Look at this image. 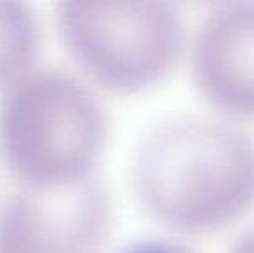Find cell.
I'll return each mask as SVG.
<instances>
[{
  "instance_id": "1",
  "label": "cell",
  "mask_w": 254,
  "mask_h": 253,
  "mask_svg": "<svg viewBox=\"0 0 254 253\" xmlns=\"http://www.w3.org/2000/svg\"><path fill=\"white\" fill-rule=\"evenodd\" d=\"M142 210L182 236L220 233L254 208V137L207 118L152 128L133 160Z\"/></svg>"
},
{
  "instance_id": "2",
  "label": "cell",
  "mask_w": 254,
  "mask_h": 253,
  "mask_svg": "<svg viewBox=\"0 0 254 253\" xmlns=\"http://www.w3.org/2000/svg\"><path fill=\"white\" fill-rule=\"evenodd\" d=\"M107 134L102 102L67 71L35 66L0 92V162L19 187L92 179Z\"/></svg>"
},
{
  "instance_id": "3",
  "label": "cell",
  "mask_w": 254,
  "mask_h": 253,
  "mask_svg": "<svg viewBox=\"0 0 254 253\" xmlns=\"http://www.w3.org/2000/svg\"><path fill=\"white\" fill-rule=\"evenodd\" d=\"M56 21L73 63L114 94L151 90L184 51L177 0H57Z\"/></svg>"
},
{
  "instance_id": "4",
  "label": "cell",
  "mask_w": 254,
  "mask_h": 253,
  "mask_svg": "<svg viewBox=\"0 0 254 253\" xmlns=\"http://www.w3.org/2000/svg\"><path fill=\"white\" fill-rule=\"evenodd\" d=\"M111 222L109 192L95 177L19 187L0 206V253H99Z\"/></svg>"
},
{
  "instance_id": "5",
  "label": "cell",
  "mask_w": 254,
  "mask_h": 253,
  "mask_svg": "<svg viewBox=\"0 0 254 253\" xmlns=\"http://www.w3.org/2000/svg\"><path fill=\"white\" fill-rule=\"evenodd\" d=\"M199 94L223 115L254 120V0H230L199 28L190 56Z\"/></svg>"
},
{
  "instance_id": "6",
  "label": "cell",
  "mask_w": 254,
  "mask_h": 253,
  "mask_svg": "<svg viewBox=\"0 0 254 253\" xmlns=\"http://www.w3.org/2000/svg\"><path fill=\"white\" fill-rule=\"evenodd\" d=\"M42 38L30 0H0V92L37 66Z\"/></svg>"
},
{
  "instance_id": "7",
  "label": "cell",
  "mask_w": 254,
  "mask_h": 253,
  "mask_svg": "<svg viewBox=\"0 0 254 253\" xmlns=\"http://www.w3.org/2000/svg\"><path fill=\"white\" fill-rule=\"evenodd\" d=\"M116 253H194L182 245L166 240H140L125 245Z\"/></svg>"
},
{
  "instance_id": "8",
  "label": "cell",
  "mask_w": 254,
  "mask_h": 253,
  "mask_svg": "<svg viewBox=\"0 0 254 253\" xmlns=\"http://www.w3.org/2000/svg\"><path fill=\"white\" fill-rule=\"evenodd\" d=\"M230 253H254V229L246 231L234 243Z\"/></svg>"
},
{
  "instance_id": "9",
  "label": "cell",
  "mask_w": 254,
  "mask_h": 253,
  "mask_svg": "<svg viewBox=\"0 0 254 253\" xmlns=\"http://www.w3.org/2000/svg\"><path fill=\"white\" fill-rule=\"evenodd\" d=\"M194 2H204V3H214V5H220V3L230 2V0H194Z\"/></svg>"
}]
</instances>
